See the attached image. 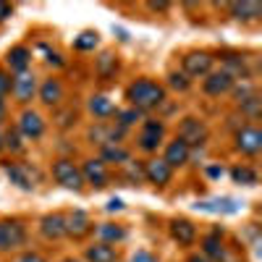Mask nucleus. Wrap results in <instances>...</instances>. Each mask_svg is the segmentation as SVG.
Here are the masks:
<instances>
[{"mask_svg": "<svg viewBox=\"0 0 262 262\" xmlns=\"http://www.w3.org/2000/svg\"><path fill=\"white\" fill-rule=\"evenodd\" d=\"M128 158H131V155H128V149L121 147V144H116V142L102 144V149H100V160H102V163H118V165H126Z\"/></svg>", "mask_w": 262, "mask_h": 262, "instance_id": "23", "label": "nucleus"}, {"mask_svg": "<svg viewBox=\"0 0 262 262\" xmlns=\"http://www.w3.org/2000/svg\"><path fill=\"white\" fill-rule=\"evenodd\" d=\"M144 179L149 181V184H155V186H165V184H170V179H173V168L160 158H155V160H147L144 165Z\"/></svg>", "mask_w": 262, "mask_h": 262, "instance_id": "12", "label": "nucleus"}, {"mask_svg": "<svg viewBox=\"0 0 262 262\" xmlns=\"http://www.w3.org/2000/svg\"><path fill=\"white\" fill-rule=\"evenodd\" d=\"M116 116H118V121H116V123H118V126H123V128H128L131 123H137V121L142 118V111H134V107H128V111H118Z\"/></svg>", "mask_w": 262, "mask_h": 262, "instance_id": "32", "label": "nucleus"}, {"mask_svg": "<svg viewBox=\"0 0 262 262\" xmlns=\"http://www.w3.org/2000/svg\"><path fill=\"white\" fill-rule=\"evenodd\" d=\"M48 63H50V66H53V63H55V66H63L60 55H55V53H50V55H48Z\"/></svg>", "mask_w": 262, "mask_h": 262, "instance_id": "41", "label": "nucleus"}, {"mask_svg": "<svg viewBox=\"0 0 262 262\" xmlns=\"http://www.w3.org/2000/svg\"><path fill=\"white\" fill-rule=\"evenodd\" d=\"M170 236L176 238L181 247H191L194 238H196V228H194L191 221H186V217H176V221H170Z\"/></svg>", "mask_w": 262, "mask_h": 262, "instance_id": "20", "label": "nucleus"}, {"mask_svg": "<svg viewBox=\"0 0 262 262\" xmlns=\"http://www.w3.org/2000/svg\"><path fill=\"white\" fill-rule=\"evenodd\" d=\"M60 262H81V259H76V257H66V259H60Z\"/></svg>", "mask_w": 262, "mask_h": 262, "instance_id": "44", "label": "nucleus"}, {"mask_svg": "<svg viewBox=\"0 0 262 262\" xmlns=\"http://www.w3.org/2000/svg\"><path fill=\"white\" fill-rule=\"evenodd\" d=\"M202 254L210 262H223L226 259V247H223V231L215 228L212 233H207L202 238Z\"/></svg>", "mask_w": 262, "mask_h": 262, "instance_id": "16", "label": "nucleus"}, {"mask_svg": "<svg viewBox=\"0 0 262 262\" xmlns=\"http://www.w3.org/2000/svg\"><path fill=\"white\" fill-rule=\"evenodd\" d=\"M13 16V6H8V3H3V0H0V24H3V21H8Z\"/></svg>", "mask_w": 262, "mask_h": 262, "instance_id": "38", "label": "nucleus"}, {"mask_svg": "<svg viewBox=\"0 0 262 262\" xmlns=\"http://www.w3.org/2000/svg\"><path fill=\"white\" fill-rule=\"evenodd\" d=\"M95 226L90 221V215H86L84 210H74L66 215V236H74V238H84L86 233H90Z\"/></svg>", "mask_w": 262, "mask_h": 262, "instance_id": "14", "label": "nucleus"}, {"mask_svg": "<svg viewBox=\"0 0 262 262\" xmlns=\"http://www.w3.org/2000/svg\"><path fill=\"white\" fill-rule=\"evenodd\" d=\"M6 113H8V107H6V100H0V123L6 121Z\"/></svg>", "mask_w": 262, "mask_h": 262, "instance_id": "42", "label": "nucleus"}, {"mask_svg": "<svg viewBox=\"0 0 262 262\" xmlns=\"http://www.w3.org/2000/svg\"><path fill=\"white\" fill-rule=\"evenodd\" d=\"M147 8L155 11V13H165V11L170 8V3H147Z\"/></svg>", "mask_w": 262, "mask_h": 262, "instance_id": "39", "label": "nucleus"}, {"mask_svg": "<svg viewBox=\"0 0 262 262\" xmlns=\"http://www.w3.org/2000/svg\"><path fill=\"white\" fill-rule=\"evenodd\" d=\"M86 262H118V252L116 247L111 244H92V247H86V254H84Z\"/></svg>", "mask_w": 262, "mask_h": 262, "instance_id": "21", "label": "nucleus"}, {"mask_svg": "<svg viewBox=\"0 0 262 262\" xmlns=\"http://www.w3.org/2000/svg\"><path fill=\"white\" fill-rule=\"evenodd\" d=\"M236 152H242L247 158H257L262 152V131L257 126H242L236 131Z\"/></svg>", "mask_w": 262, "mask_h": 262, "instance_id": "7", "label": "nucleus"}, {"mask_svg": "<svg viewBox=\"0 0 262 262\" xmlns=\"http://www.w3.org/2000/svg\"><path fill=\"white\" fill-rule=\"evenodd\" d=\"M126 100L131 102L134 111H152V107H160L165 102V86L155 79H137L126 86Z\"/></svg>", "mask_w": 262, "mask_h": 262, "instance_id": "1", "label": "nucleus"}, {"mask_svg": "<svg viewBox=\"0 0 262 262\" xmlns=\"http://www.w3.org/2000/svg\"><path fill=\"white\" fill-rule=\"evenodd\" d=\"M29 63H32V50L27 45H16L6 53V66L13 74H24L29 71Z\"/></svg>", "mask_w": 262, "mask_h": 262, "instance_id": "18", "label": "nucleus"}, {"mask_svg": "<svg viewBox=\"0 0 262 262\" xmlns=\"http://www.w3.org/2000/svg\"><path fill=\"white\" fill-rule=\"evenodd\" d=\"M0 149H3V137H0Z\"/></svg>", "mask_w": 262, "mask_h": 262, "instance_id": "45", "label": "nucleus"}, {"mask_svg": "<svg viewBox=\"0 0 262 262\" xmlns=\"http://www.w3.org/2000/svg\"><path fill=\"white\" fill-rule=\"evenodd\" d=\"M53 179L63 186V189H71V191H81L84 189V179H81V170L74 160L69 158H58L53 163Z\"/></svg>", "mask_w": 262, "mask_h": 262, "instance_id": "2", "label": "nucleus"}, {"mask_svg": "<svg viewBox=\"0 0 262 262\" xmlns=\"http://www.w3.org/2000/svg\"><path fill=\"white\" fill-rule=\"evenodd\" d=\"M37 90H39V81H37V76H34L32 71H24V74H16V76H13L11 92H13V97H16L21 105L32 102V97L37 95Z\"/></svg>", "mask_w": 262, "mask_h": 262, "instance_id": "9", "label": "nucleus"}, {"mask_svg": "<svg viewBox=\"0 0 262 262\" xmlns=\"http://www.w3.org/2000/svg\"><path fill=\"white\" fill-rule=\"evenodd\" d=\"M3 170H6V176H8V181L11 184H16L18 189H24V191H32L34 186H37V181H39V173H37V168H32V165H27V163H3Z\"/></svg>", "mask_w": 262, "mask_h": 262, "instance_id": "3", "label": "nucleus"}, {"mask_svg": "<svg viewBox=\"0 0 262 262\" xmlns=\"http://www.w3.org/2000/svg\"><path fill=\"white\" fill-rule=\"evenodd\" d=\"M42 105H48V107H55L63 102V84L58 79H45L39 84V90H37Z\"/></svg>", "mask_w": 262, "mask_h": 262, "instance_id": "19", "label": "nucleus"}, {"mask_svg": "<svg viewBox=\"0 0 262 262\" xmlns=\"http://www.w3.org/2000/svg\"><path fill=\"white\" fill-rule=\"evenodd\" d=\"M231 176H233L236 184H244V186H254L257 184V170L249 168V165H236L231 170Z\"/></svg>", "mask_w": 262, "mask_h": 262, "instance_id": "27", "label": "nucleus"}, {"mask_svg": "<svg viewBox=\"0 0 262 262\" xmlns=\"http://www.w3.org/2000/svg\"><path fill=\"white\" fill-rule=\"evenodd\" d=\"M27 244V228L18 221H0V252H13Z\"/></svg>", "mask_w": 262, "mask_h": 262, "instance_id": "5", "label": "nucleus"}, {"mask_svg": "<svg viewBox=\"0 0 262 262\" xmlns=\"http://www.w3.org/2000/svg\"><path fill=\"white\" fill-rule=\"evenodd\" d=\"M168 84L173 86V90H179V92H186L189 86H191V81H189V76H186L184 71H181V74H179V71H173V74L168 76Z\"/></svg>", "mask_w": 262, "mask_h": 262, "instance_id": "33", "label": "nucleus"}, {"mask_svg": "<svg viewBox=\"0 0 262 262\" xmlns=\"http://www.w3.org/2000/svg\"><path fill=\"white\" fill-rule=\"evenodd\" d=\"M116 71H118V58H116L111 50L100 53V58H97V63H95V74H97L100 79H111V76H116Z\"/></svg>", "mask_w": 262, "mask_h": 262, "instance_id": "25", "label": "nucleus"}, {"mask_svg": "<svg viewBox=\"0 0 262 262\" xmlns=\"http://www.w3.org/2000/svg\"><path fill=\"white\" fill-rule=\"evenodd\" d=\"M16 262H48V259L42 257L39 252H24V254H18Z\"/></svg>", "mask_w": 262, "mask_h": 262, "instance_id": "37", "label": "nucleus"}, {"mask_svg": "<svg viewBox=\"0 0 262 262\" xmlns=\"http://www.w3.org/2000/svg\"><path fill=\"white\" fill-rule=\"evenodd\" d=\"M81 170V179L84 184H90L95 189H102L107 184V168L100 158H90V160H84V165L79 168Z\"/></svg>", "mask_w": 262, "mask_h": 262, "instance_id": "11", "label": "nucleus"}, {"mask_svg": "<svg viewBox=\"0 0 262 262\" xmlns=\"http://www.w3.org/2000/svg\"><path fill=\"white\" fill-rule=\"evenodd\" d=\"M259 102H262L259 95H252L249 100H244L242 105H238V107H242V116H247V118H252V121L259 118Z\"/></svg>", "mask_w": 262, "mask_h": 262, "instance_id": "31", "label": "nucleus"}, {"mask_svg": "<svg viewBox=\"0 0 262 262\" xmlns=\"http://www.w3.org/2000/svg\"><path fill=\"white\" fill-rule=\"evenodd\" d=\"M126 170H128V179H134V181H139V179H144V168H137V163H126Z\"/></svg>", "mask_w": 262, "mask_h": 262, "instance_id": "36", "label": "nucleus"}, {"mask_svg": "<svg viewBox=\"0 0 262 262\" xmlns=\"http://www.w3.org/2000/svg\"><path fill=\"white\" fill-rule=\"evenodd\" d=\"M179 139L191 147H202L207 142V126L200 121V118H184L181 126H179Z\"/></svg>", "mask_w": 262, "mask_h": 262, "instance_id": "8", "label": "nucleus"}, {"mask_svg": "<svg viewBox=\"0 0 262 262\" xmlns=\"http://www.w3.org/2000/svg\"><path fill=\"white\" fill-rule=\"evenodd\" d=\"M21 139H24V137H21L16 128H11V131L3 134V147H8L11 152H24V142H21Z\"/></svg>", "mask_w": 262, "mask_h": 262, "instance_id": "30", "label": "nucleus"}, {"mask_svg": "<svg viewBox=\"0 0 262 262\" xmlns=\"http://www.w3.org/2000/svg\"><path fill=\"white\" fill-rule=\"evenodd\" d=\"M128 262H158V257L152 254V252H147V249H137L134 254H131Z\"/></svg>", "mask_w": 262, "mask_h": 262, "instance_id": "35", "label": "nucleus"}, {"mask_svg": "<svg viewBox=\"0 0 262 262\" xmlns=\"http://www.w3.org/2000/svg\"><path fill=\"white\" fill-rule=\"evenodd\" d=\"M39 231L48 242H58L66 236V215L63 212H50L39 221Z\"/></svg>", "mask_w": 262, "mask_h": 262, "instance_id": "15", "label": "nucleus"}, {"mask_svg": "<svg viewBox=\"0 0 262 262\" xmlns=\"http://www.w3.org/2000/svg\"><path fill=\"white\" fill-rule=\"evenodd\" d=\"M231 92H233V100L242 105L244 100H249L252 95H257L254 92V84L249 81V79H242V81H233V86H231Z\"/></svg>", "mask_w": 262, "mask_h": 262, "instance_id": "28", "label": "nucleus"}, {"mask_svg": "<svg viewBox=\"0 0 262 262\" xmlns=\"http://www.w3.org/2000/svg\"><path fill=\"white\" fill-rule=\"evenodd\" d=\"M90 113H92L95 118L105 121V118L116 116V113H118V107L113 105V100H107L105 95H95V97L90 100Z\"/></svg>", "mask_w": 262, "mask_h": 262, "instance_id": "22", "label": "nucleus"}, {"mask_svg": "<svg viewBox=\"0 0 262 262\" xmlns=\"http://www.w3.org/2000/svg\"><path fill=\"white\" fill-rule=\"evenodd\" d=\"M163 137H165V126H163V121L149 118V121L142 123L139 134H137V147H139L142 152H155V149L163 144Z\"/></svg>", "mask_w": 262, "mask_h": 262, "instance_id": "4", "label": "nucleus"}, {"mask_svg": "<svg viewBox=\"0 0 262 262\" xmlns=\"http://www.w3.org/2000/svg\"><path fill=\"white\" fill-rule=\"evenodd\" d=\"M212 63H215L212 53H207V50H191V53L184 55V74L189 79H202V76H207L212 71Z\"/></svg>", "mask_w": 262, "mask_h": 262, "instance_id": "6", "label": "nucleus"}, {"mask_svg": "<svg viewBox=\"0 0 262 262\" xmlns=\"http://www.w3.org/2000/svg\"><path fill=\"white\" fill-rule=\"evenodd\" d=\"M11 86H13V76L0 69V100H6L11 95Z\"/></svg>", "mask_w": 262, "mask_h": 262, "instance_id": "34", "label": "nucleus"}, {"mask_svg": "<svg viewBox=\"0 0 262 262\" xmlns=\"http://www.w3.org/2000/svg\"><path fill=\"white\" fill-rule=\"evenodd\" d=\"M100 42V34L97 32H81L76 39H74V48L76 50H95Z\"/></svg>", "mask_w": 262, "mask_h": 262, "instance_id": "29", "label": "nucleus"}, {"mask_svg": "<svg viewBox=\"0 0 262 262\" xmlns=\"http://www.w3.org/2000/svg\"><path fill=\"white\" fill-rule=\"evenodd\" d=\"M95 233H97V238H100V244H116V242H123L126 238V231L121 228V226H113V223H100L97 228H92Z\"/></svg>", "mask_w": 262, "mask_h": 262, "instance_id": "24", "label": "nucleus"}, {"mask_svg": "<svg viewBox=\"0 0 262 262\" xmlns=\"http://www.w3.org/2000/svg\"><path fill=\"white\" fill-rule=\"evenodd\" d=\"M207 173L212 179H217V176H223V168H207Z\"/></svg>", "mask_w": 262, "mask_h": 262, "instance_id": "43", "label": "nucleus"}, {"mask_svg": "<svg viewBox=\"0 0 262 262\" xmlns=\"http://www.w3.org/2000/svg\"><path fill=\"white\" fill-rule=\"evenodd\" d=\"M189 158H191V149H189V144H186V142H181L179 137L173 139V142H168L163 160H165L170 168H181V165H186V163H189Z\"/></svg>", "mask_w": 262, "mask_h": 262, "instance_id": "17", "label": "nucleus"}, {"mask_svg": "<svg viewBox=\"0 0 262 262\" xmlns=\"http://www.w3.org/2000/svg\"><path fill=\"white\" fill-rule=\"evenodd\" d=\"M186 262H210V259L200 252V254H189V259H186Z\"/></svg>", "mask_w": 262, "mask_h": 262, "instance_id": "40", "label": "nucleus"}, {"mask_svg": "<svg viewBox=\"0 0 262 262\" xmlns=\"http://www.w3.org/2000/svg\"><path fill=\"white\" fill-rule=\"evenodd\" d=\"M231 86H233V76L221 69V71H210V74H207L202 90H205V95H210V97H221V95L231 92Z\"/></svg>", "mask_w": 262, "mask_h": 262, "instance_id": "13", "label": "nucleus"}, {"mask_svg": "<svg viewBox=\"0 0 262 262\" xmlns=\"http://www.w3.org/2000/svg\"><path fill=\"white\" fill-rule=\"evenodd\" d=\"M228 11L236 21H252V18H259L262 6L259 3H231Z\"/></svg>", "mask_w": 262, "mask_h": 262, "instance_id": "26", "label": "nucleus"}, {"mask_svg": "<svg viewBox=\"0 0 262 262\" xmlns=\"http://www.w3.org/2000/svg\"><path fill=\"white\" fill-rule=\"evenodd\" d=\"M16 131L24 139H39L42 134H45V118H42L37 111H24L18 116Z\"/></svg>", "mask_w": 262, "mask_h": 262, "instance_id": "10", "label": "nucleus"}]
</instances>
